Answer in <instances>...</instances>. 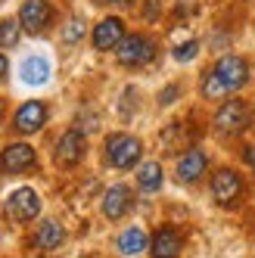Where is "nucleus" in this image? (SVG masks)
I'll list each match as a JSON object with an SVG mask.
<instances>
[{"label":"nucleus","mask_w":255,"mask_h":258,"mask_svg":"<svg viewBox=\"0 0 255 258\" xmlns=\"http://www.w3.org/2000/svg\"><path fill=\"white\" fill-rule=\"evenodd\" d=\"M243 156H246V162L255 168V146H246V153H243Z\"/></svg>","instance_id":"nucleus-24"},{"label":"nucleus","mask_w":255,"mask_h":258,"mask_svg":"<svg viewBox=\"0 0 255 258\" xmlns=\"http://www.w3.org/2000/svg\"><path fill=\"white\" fill-rule=\"evenodd\" d=\"M19 38H22L19 19H4V22H0V47H16Z\"/></svg>","instance_id":"nucleus-20"},{"label":"nucleus","mask_w":255,"mask_h":258,"mask_svg":"<svg viewBox=\"0 0 255 258\" xmlns=\"http://www.w3.org/2000/svg\"><path fill=\"white\" fill-rule=\"evenodd\" d=\"M7 69H10V62H7V56H4V53H0V78L7 75Z\"/></svg>","instance_id":"nucleus-25"},{"label":"nucleus","mask_w":255,"mask_h":258,"mask_svg":"<svg viewBox=\"0 0 255 258\" xmlns=\"http://www.w3.org/2000/svg\"><path fill=\"white\" fill-rule=\"evenodd\" d=\"M84 38V22L81 19H69L62 28V44H78Z\"/></svg>","instance_id":"nucleus-21"},{"label":"nucleus","mask_w":255,"mask_h":258,"mask_svg":"<svg viewBox=\"0 0 255 258\" xmlns=\"http://www.w3.org/2000/svg\"><path fill=\"white\" fill-rule=\"evenodd\" d=\"M34 165H38V153L28 143H10L0 153V171H7V174H22V171L34 168Z\"/></svg>","instance_id":"nucleus-7"},{"label":"nucleus","mask_w":255,"mask_h":258,"mask_svg":"<svg viewBox=\"0 0 255 258\" xmlns=\"http://www.w3.org/2000/svg\"><path fill=\"white\" fill-rule=\"evenodd\" d=\"M97 4H106V0H97Z\"/></svg>","instance_id":"nucleus-26"},{"label":"nucleus","mask_w":255,"mask_h":258,"mask_svg":"<svg viewBox=\"0 0 255 258\" xmlns=\"http://www.w3.org/2000/svg\"><path fill=\"white\" fill-rule=\"evenodd\" d=\"M62 239H66V230L59 227V221H41V227L34 230V246L44 249V252L59 249Z\"/></svg>","instance_id":"nucleus-16"},{"label":"nucleus","mask_w":255,"mask_h":258,"mask_svg":"<svg viewBox=\"0 0 255 258\" xmlns=\"http://www.w3.org/2000/svg\"><path fill=\"white\" fill-rule=\"evenodd\" d=\"M84 150H87L84 134L78 131V127H72V131H66V134L56 140V162L66 165V168H72V165H78V162L84 159Z\"/></svg>","instance_id":"nucleus-9"},{"label":"nucleus","mask_w":255,"mask_h":258,"mask_svg":"<svg viewBox=\"0 0 255 258\" xmlns=\"http://www.w3.org/2000/svg\"><path fill=\"white\" fill-rule=\"evenodd\" d=\"M143 153V143L134 134H109L106 137V159L115 168H134Z\"/></svg>","instance_id":"nucleus-1"},{"label":"nucleus","mask_w":255,"mask_h":258,"mask_svg":"<svg viewBox=\"0 0 255 258\" xmlns=\"http://www.w3.org/2000/svg\"><path fill=\"white\" fill-rule=\"evenodd\" d=\"M118 252L121 255H140L143 249H147L150 246V239H147V233H143L140 227H128L121 236H118Z\"/></svg>","instance_id":"nucleus-17"},{"label":"nucleus","mask_w":255,"mask_h":258,"mask_svg":"<svg viewBox=\"0 0 255 258\" xmlns=\"http://www.w3.org/2000/svg\"><path fill=\"white\" fill-rule=\"evenodd\" d=\"M199 90H203V97H206V100H221V97H227V94H230V90L224 87V81L218 78V72H215V69H206V72H203Z\"/></svg>","instance_id":"nucleus-19"},{"label":"nucleus","mask_w":255,"mask_h":258,"mask_svg":"<svg viewBox=\"0 0 255 258\" xmlns=\"http://www.w3.org/2000/svg\"><path fill=\"white\" fill-rule=\"evenodd\" d=\"M212 196H215V202H221V206H233V202L243 196L240 174H236L233 168L215 171V177H212Z\"/></svg>","instance_id":"nucleus-8"},{"label":"nucleus","mask_w":255,"mask_h":258,"mask_svg":"<svg viewBox=\"0 0 255 258\" xmlns=\"http://www.w3.org/2000/svg\"><path fill=\"white\" fill-rule=\"evenodd\" d=\"M249 121H252V109L246 103H240V100H230V103H224L215 112V127H218V131H224V134L246 131Z\"/></svg>","instance_id":"nucleus-4"},{"label":"nucleus","mask_w":255,"mask_h":258,"mask_svg":"<svg viewBox=\"0 0 255 258\" xmlns=\"http://www.w3.org/2000/svg\"><path fill=\"white\" fill-rule=\"evenodd\" d=\"M212 69L218 72V78L224 81V87L230 90V94L249 84V62L243 56H221Z\"/></svg>","instance_id":"nucleus-6"},{"label":"nucleus","mask_w":255,"mask_h":258,"mask_svg":"<svg viewBox=\"0 0 255 258\" xmlns=\"http://www.w3.org/2000/svg\"><path fill=\"white\" fill-rule=\"evenodd\" d=\"M206 168H209V159H206L203 150H196V146L177 159V177L184 180V183H196L199 177L206 174Z\"/></svg>","instance_id":"nucleus-14"},{"label":"nucleus","mask_w":255,"mask_h":258,"mask_svg":"<svg viewBox=\"0 0 255 258\" xmlns=\"http://www.w3.org/2000/svg\"><path fill=\"white\" fill-rule=\"evenodd\" d=\"M19 78L28 84V87H41L50 81V59L41 56V53H31L19 62Z\"/></svg>","instance_id":"nucleus-13"},{"label":"nucleus","mask_w":255,"mask_h":258,"mask_svg":"<svg viewBox=\"0 0 255 258\" xmlns=\"http://www.w3.org/2000/svg\"><path fill=\"white\" fill-rule=\"evenodd\" d=\"M128 209H131V190L124 187V183H115V187H109L106 196H103V215L109 221H118L128 215Z\"/></svg>","instance_id":"nucleus-15"},{"label":"nucleus","mask_w":255,"mask_h":258,"mask_svg":"<svg viewBox=\"0 0 255 258\" xmlns=\"http://www.w3.org/2000/svg\"><path fill=\"white\" fill-rule=\"evenodd\" d=\"M180 249H184V236L177 227H159L150 239L153 258H180Z\"/></svg>","instance_id":"nucleus-10"},{"label":"nucleus","mask_w":255,"mask_h":258,"mask_svg":"<svg viewBox=\"0 0 255 258\" xmlns=\"http://www.w3.org/2000/svg\"><path fill=\"white\" fill-rule=\"evenodd\" d=\"M137 183H140V190L143 193H156L162 187V165L159 162H147V165H140V171H137Z\"/></svg>","instance_id":"nucleus-18"},{"label":"nucleus","mask_w":255,"mask_h":258,"mask_svg":"<svg viewBox=\"0 0 255 258\" xmlns=\"http://www.w3.org/2000/svg\"><path fill=\"white\" fill-rule=\"evenodd\" d=\"M115 56H118V62L128 66V69L147 66V62H153V56H156V41L147 38V34H128V38L118 44Z\"/></svg>","instance_id":"nucleus-2"},{"label":"nucleus","mask_w":255,"mask_h":258,"mask_svg":"<svg viewBox=\"0 0 255 258\" xmlns=\"http://www.w3.org/2000/svg\"><path fill=\"white\" fill-rule=\"evenodd\" d=\"M196 53H199V41H187V44L174 47V59H177V62H190Z\"/></svg>","instance_id":"nucleus-22"},{"label":"nucleus","mask_w":255,"mask_h":258,"mask_svg":"<svg viewBox=\"0 0 255 258\" xmlns=\"http://www.w3.org/2000/svg\"><path fill=\"white\" fill-rule=\"evenodd\" d=\"M177 90H180L177 84L165 87V90H162V94H159V103H162V106H168V103H174V100H177Z\"/></svg>","instance_id":"nucleus-23"},{"label":"nucleus","mask_w":255,"mask_h":258,"mask_svg":"<svg viewBox=\"0 0 255 258\" xmlns=\"http://www.w3.org/2000/svg\"><path fill=\"white\" fill-rule=\"evenodd\" d=\"M50 22H53V7L47 4V0H25V4L19 7V25L28 34L47 31Z\"/></svg>","instance_id":"nucleus-5"},{"label":"nucleus","mask_w":255,"mask_h":258,"mask_svg":"<svg viewBox=\"0 0 255 258\" xmlns=\"http://www.w3.org/2000/svg\"><path fill=\"white\" fill-rule=\"evenodd\" d=\"M47 121V106L41 100H31L25 106H19V112H16L13 124H16V131L19 134H34V131H41Z\"/></svg>","instance_id":"nucleus-12"},{"label":"nucleus","mask_w":255,"mask_h":258,"mask_svg":"<svg viewBox=\"0 0 255 258\" xmlns=\"http://www.w3.org/2000/svg\"><path fill=\"white\" fill-rule=\"evenodd\" d=\"M4 212L13 218V221H34L41 212V196L34 193L31 187H19L13 190L4 202Z\"/></svg>","instance_id":"nucleus-3"},{"label":"nucleus","mask_w":255,"mask_h":258,"mask_svg":"<svg viewBox=\"0 0 255 258\" xmlns=\"http://www.w3.org/2000/svg\"><path fill=\"white\" fill-rule=\"evenodd\" d=\"M128 38L124 34V22L118 19V16H109V19L97 22L94 34H90V41H94L97 50H118V44Z\"/></svg>","instance_id":"nucleus-11"}]
</instances>
